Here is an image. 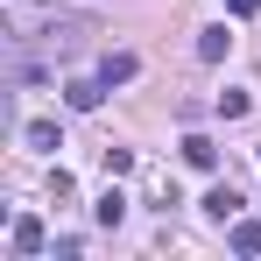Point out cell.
Listing matches in <instances>:
<instances>
[{"mask_svg":"<svg viewBox=\"0 0 261 261\" xmlns=\"http://www.w3.org/2000/svg\"><path fill=\"white\" fill-rule=\"evenodd\" d=\"M233 254H261V219H233Z\"/></svg>","mask_w":261,"mask_h":261,"instance_id":"cell-9","label":"cell"},{"mask_svg":"<svg viewBox=\"0 0 261 261\" xmlns=\"http://www.w3.org/2000/svg\"><path fill=\"white\" fill-rule=\"evenodd\" d=\"M43 36H49V49H71L78 36H92V21H85V14H57V21H49Z\"/></svg>","mask_w":261,"mask_h":261,"instance_id":"cell-2","label":"cell"},{"mask_svg":"<svg viewBox=\"0 0 261 261\" xmlns=\"http://www.w3.org/2000/svg\"><path fill=\"white\" fill-rule=\"evenodd\" d=\"M184 163H191V170H219V148L205 134H184Z\"/></svg>","mask_w":261,"mask_h":261,"instance_id":"cell-6","label":"cell"},{"mask_svg":"<svg viewBox=\"0 0 261 261\" xmlns=\"http://www.w3.org/2000/svg\"><path fill=\"white\" fill-rule=\"evenodd\" d=\"M29 148H43V155H57V148H64V134H57V120H29Z\"/></svg>","mask_w":261,"mask_h":261,"instance_id":"cell-8","label":"cell"},{"mask_svg":"<svg viewBox=\"0 0 261 261\" xmlns=\"http://www.w3.org/2000/svg\"><path fill=\"white\" fill-rule=\"evenodd\" d=\"M205 212H212L219 226H233V219H240V198H233V191L219 184V191H205Z\"/></svg>","mask_w":261,"mask_h":261,"instance_id":"cell-7","label":"cell"},{"mask_svg":"<svg viewBox=\"0 0 261 261\" xmlns=\"http://www.w3.org/2000/svg\"><path fill=\"white\" fill-rule=\"evenodd\" d=\"M43 240H49V233H43L36 212H21L14 226H7V247H14V254H43Z\"/></svg>","mask_w":261,"mask_h":261,"instance_id":"cell-1","label":"cell"},{"mask_svg":"<svg viewBox=\"0 0 261 261\" xmlns=\"http://www.w3.org/2000/svg\"><path fill=\"white\" fill-rule=\"evenodd\" d=\"M254 7H261V0H226V14H233V21H247Z\"/></svg>","mask_w":261,"mask_h":261,"instance_id":"cell-11","label":"cell"},{"mask_svg":"<svg viewBox=\"0 0 261 261\" xmlns=\"http://www.w3.org/2000/svg\"><path fill=\"white\" fill-rule=\"evenodd\" d=\"M21 7H36V0H21Z\"/></svg>","mask_w":261,"mask_h":261,"instance_id":"cell-12","label":"cell"},{"mask_svg":"<svg viewBox=\"0 0 261 261\" xmlns=\"http://www.w3.org/2000/svg\"><path fill=\"white\" fill-rule=\"evenodd\" d=\"M92 219H99V226H120V219H127V198H120V191H106V198L92 205Z\"/></svg>","mask_w":261,"mask_h":261,"instance_id":"cell-10","label":"cell"},{"mask_svg":"<svg viewBox=\"0 0 261 261\" xmlns=\"http://www.w3.org/2000/svg\"><path fill=\"white\" fill-rule=\"evenodd\" d=\"M64 99H71V113H92V106L106 99V78H71V85H64Z\"/></svg>","mask_w":261,"mask_h":261,"instance_id":"cell-3","label":"cell"},{"mask_svg":"<svg viewBox=\"0 0 261 261\" xmlns=\"http://www.w3.org/2000/svg\"><path fill=\"white\" fill-rule=\"evenodd\" d=\"M254 155H261V148H254Z\"/></svg>","mask_w":261,"mask_h":261,"instance_id":"cell-13","label":"cell"},{"mask_svg":"<svg viewBox=\"0 0 261 261\" xmlns=\"http://www.w3.org/2000/svg\"><path fill=\"white\" fill-rule=\"evenodd\" d=\"M226 49H233L226 29H198V64H226Z\"/></svg>","mask_w":261,"mask_h":261,"instance_id":"cell-4","label":"cell"},{"mask_svg":"<svg viewBox=\"0 0 261 261\" xmlns=\"http://www.w3.org/2000/svg\"><path fill=\"white\" fill-rule=\"evenodd\" d=\"M134 71H141V57H127V49H113V57L99 64V78H106V85H127Z\"/></svg>","mask_w":261,"mask_h":261,"instance_id":"cell-5","label":"cell"}]
</instances>
